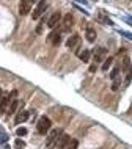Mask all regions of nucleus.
<instances>
[{
	"instance_id": "obj_1",
	"label": "nucleus",
	"mask_w": 132,
	"mask_h": 149,
	"mask_svg": "<svg viewBox=\"0 0 132 149\" xmlns=\"http://www.w3.org/2000/svg\"><path fill=\"white\" fill-rule=\"evenodd\" d=\"M50 127H52V121L47 118V116H41V118L38 119L36 129L41 135H46L47 132H50Z\"/></svg>"
},
{
	"instance_id": "obj_2",
	"label": "nucleus",
	"mask_w": 132,
	"mask_h": 149,
	"mask_svg": "<svg viewBox=\"0 0 132 149\" xmlns=\"http://www.w3.org/2000/svg\"><path fill=\"white\" fill-rule=\"evenodd\" d=\"M63 134L61 129H54V130L49 132V135H47V140H46V148L50 149L54 144H57V140L60 138V135Z\"/></svg>"
},
{
	"instance_id": "obj_3",
	"label": "nucleus",
	"mask_w": 132,
	"mask_h": 149,
	"mask_svg": "<svg viewBox=\"0 0 132 149\" xmlns=\"http://www.w3.org/2000/svg\"><path fill=\"white\" fill-rule=\"evenodd\" d=\"M16 96H17V93H16V91H11L10 96L2 97V100H0V111H2V113H6V111H8V107H10L11 102L16 99Z\"/></svg>"
},
{
	"instance_id": "obj_4",
	"label": "nucleus",
	"mask_w": 132,
	"mask_h": 149,
	"mask_svg": "<svg viewBox=\"0 0 132 149\" xmlns=\"http://www.w3.org/2000/svg\"><path fill=\"white\" fill-rule=\"evenodd\" d=\"M46 8H47V2L46 0H39L38 2V5L35 6V10H33V19H39L41 16L44 14V11H46Z\"/></svg>"
},
{
	"instance_id": "obj_5",
	"label": "nucleus",
	"mask_w": 132,
	"mask_h": 149,
	"mask_svg": "<svg viewBox=\"0 0 132 149\" xmlns=\"http://www.w3.org/2000/svg\"><path fill=\"white\" fill-rule=\"evenodd\" d=\"M58 24H61V14L60 13H54L49 17V21H47V27H49V29H57L58 27Z\"/></svg>"
},
{
	"instance_id": "obj_6",
	"label": "nucleus",
	"mask_w": 132,
	"mask_h": 149,
	"mask_svg": "<svg viewBox=\"0 0 132 149\" xmlns=\"http://www.w3.org/2000/svg\"><path fill=\"white\" fill-rule=\"evenodd\" d=\"M30 11H31V3L29 0H21V2H19V14L27 16Z\"/></svg>"
},
{
	"instance_id": "obj_7",
	"label": "nucleus",
	"mask_w": 132,
	"mask_h": 149,
	"mask_svg": "<svg viewBox=\"0 0 132 149\" xmlns=\"http://www.w3.org/2000/svg\"><path fill=\"white\" fill-rule=\"evenodd\" d=\"M73 22H74V17H73V14L71 13H68L65 17H63V27H61V30L63 31H69L71 30V27H73Z\"/></svg>"
},
{
	"instance_id": "obj_8",
	"label": "nucleus",
	"mask_w": 132,
	"mask_h": 149,
	"mask_svg": "<svg viewBox=\"0 0 132 149\" xmlns=\"http://www.w3.org/2000/svg\"><path fill=\"white\" fill-rule=\"evenodd\" d=\"M69 141H71V136L66 135V134H61V135H60V138L57 140V144H55V146H57L58 149H65Z\"/></svg>"
},
{
	"instance_id": "obj_9",
	"label": "nucleus",
	"mask_w": 132,
	"mask_h": 149,
	"mask_svg": "<svg viewBox=\"0 0 132 149\" xmlns=\"http://www.w3.org/2000/svg\"><path fill=\"white\" fill-rule=\"evenodd\" d=\"M79 42H80V35L74 33V35H71V36H69V39L66 41V46L69 47V49H74V47H77V46H79Z\"/></svg>"
},
{
	"instance_id": "obj_10",
	"label": "nucleus",
	"mask_w": 132,
	"mask_h": 149,
	"mask_svg": "<svg viewBox=\"0 0 132 149\" xmlns=\"http://www.w3.org/2000/svg\"><path fill=\"white\" fill-rule=\"evenodd\" d=\"M105 54H107V50L104 49V47L96 49V50H94V64L99 63V61H102V60H105V58H104V57H105Z\"/></svg>"
},
{
	"instance_id": "obj_11",
	"label": "nucleus",
	"mask_w": 132,
	"mask_h": 149,
	"mask_svg": "<svg viewBox=\"0 0 132 149\" xmlns=\"http://www.w3.org/2000/svg\"><path fill=\"white\" fill-rule=\"evenodd\" d=\"M29 116H30V111H21V113L16 115L14 123H16V124H21V123H24V121H27V118H29Z\"/></svg>"
},
{
	"instance_id": "obj_12",
	"label": "nucleus",
	"mask_w": 132,
	"mask_h": 149,
	"mask_svg": "<svg viewBox=\"0 0 132 149\" xmlns=\"http://www.w3.org/2000/svg\"><path fill=\"white\" fill-rule=\"evenodd\" d=\"M79 57H80V60H82L83 63H88V61H90V57H91V52L88 50V49H85L82 54H79Z\"/></svg>"
},
{
	"instance_id": "obj_13",
	"label": "nucleus",
	"mask_w": 132,
	"mask_h": 149,
	"mask_svg": "<svg viewBox=\"0 0 132 149\" xmlns=\"http://www.w3.org/2000/svg\"><path fill=\"white\" fill-rule=\"evenodd\" d=\"M17 107H19V100H17V99H14L13 102H11V105L8 107V115H13V113H16Z\"/></svg>"
},
{
	"instance_id": "obj_14",
	"label": "nucleus",
	"mask_w": 132,
	"mask_h": 149,
	"mask_svg": "<svg viewBox=\"0 0 132 149\" xmlns=\"http://www.w3.org/2000/svg\"><path fill=\"white\" fill-rule=\"evenodd\" d=\"M87 39L90 42H94V39H96V31L93 29H87Z\"/></svg>"
},
{
	"instance_id": "obj_15",
	"label": "nucleus",
	"mask_w": 132,
	"mask_h": 149,
	"mask_svg": "<svg viewBox=\"0 0 132 149\" xmlns=\"http://www.w3.org/2000/svg\"><path fill=\"white\" fill-rule=\"evenodd\" d=\"M129 68H131V60H129V57H124V58H123V64H121V71L127 72Z\"/></svg>"
},
{
	"instance_id": "obj_16",
	"label": "nucleus",
	"mask_w": 132,
	"mask_h": 149,
	"mask_svg": "<svg viewBox=\"0 0 132 149\" xmlns=\"http://www.w3.org/2000/svg\"><path fill=\"white\" fill-rule=\"evenodd\" d=\"M112 63H113V57H109L104 60V64H102V71H109V68L112 66Z\"/></svg>"
},
{
	"instance_id": "obj_17",
	"label": "nucleus",
	"mask_w": 132,
	"mask_h": 149,
	"mask_svg": "<svg viewBox=\"0 0 132 149\" xmlns=\"http://www.w3.org/2000/svg\"><path fill=\"white\" fill-rule=\"evenodd\" d=\"M60 31H61L60 29H54V30H52L50 33H49V36H47V39H49V41H52V39H54L55 36H58V35H60Z\"/></svg>"
},
{
	"instance_id": "obj_18",
	"label": "nucleus",
	"mask_w": 132,
	"mask_h": 149,
	"mask_svg": "<svg viewBox=\"0 0 132 149\" xmlns=\"http://www.w3.org/2000/svg\"><path fill=\"white\" fill-rule=\"evenodd\" d=\"M131 80H132V63H131V68L127 69V75H126L124 83H126V85H129V83H131Z\"/></svg>"
},
{
	"instance_id": "obj_19",
	"label": "nucleus",
	"mask_w": 132,
	"mask_h": 149,
	"mask_svg": "<svg viewBox=\"0 0 132 149\" xmlns=\"http://www.w3.org/2000/svg\"><path fill=\"white\" fill-rule=\"evenodd\" d=\"M119 69H121V68H115V69H113V71L110 72V79H112V80H117V79H118Z\"/></svg>"
},
{
	"instance_id": "obj_20",
	"label": "nucleus",
	"mask_w": 132,
	"mask_h": 149,
	"mask_svg": "<svg viewBox=\"0 0 132 149\" xmlns=\"http://www.w3.org/2000/svg\"><path fill=\"white\" fill-rule=\"evenodd\" d=\"M77 140H71L69 143H68V146L65 148V149H77Z\"/></svg>"
},
{
	"instance_id": "obj_21",
	"label": "nucleus",
	"mask_w": 132,
	"mask_h": 149,
	"mask_svg": "<svg viewBox=\"0 0 132 149\" xmlns=\"http://www.w3.org/2000/svg\"><path fill=\"white\" fill-rule=\"evenodd\" d=\"M14 146H16V149H22V148H25V143H24L22 140H16Z\"/></svg>"
},
{
	"instance_id": "obj_22",
	"label": "nucleus",
	"mask_w": 132,
	"mask_h": 149,
	"mask_svg": "<svg viewBox=\"0 0 132 149\" xmlns=\"http://www.w3.org/2000/svg\"><path fill=\"white\" fill-rule=\"evenodd\" d=\"M16 134H17L19 136H21V135H27V129H25V127H17Z\"/></svg>"
},
{
	"instance_id": "obj_23",
	"label": "nucleus",
	"mask_w": 132,
	"mask_h": 149,
	"mask_svg": "<svg viewBox=\"0 0 132 149\" xmlns=\"http://www.w3.org/2000/svg\"><path fill=\"white\" fill-rule=\"evenodd\" d=\"M60 42H61V36H60V35H58V36H55V38L52 39V44H54V46H58Z\"/></svg>"
},
{
	"instance_id": "obj_24",
	"label": "nucleus",
	"mask_w": 132,
	"mask_h": 149,
	"mask_svg": "<svg viewBox=\"0 0 132 149\" xmlns=\"http://www.w3.org/2000/svg\"><path fill=\"white\" fill-rule=\"evenodd\" d=\"M118 88H119V82H118V80H113V86H112V90H118Z\"/></svg>"
},
{
	"instance_id": "obj_25",
	"label": "nucleus",
	"mask_w": 132,
	"mask_h": 149,
	"mask_svg": "<svg viewBox=\"0 0 132 149\" xmlns=\"http://www.w3.org/2000/svg\"><path fill=\"white\" fill-rule=\"evenodd\" d=\"M29 2H33V0H29Z\"/></svg>"
}]
</instances>
